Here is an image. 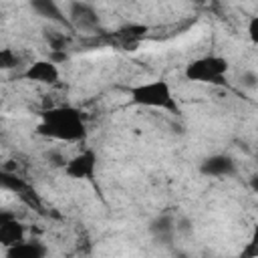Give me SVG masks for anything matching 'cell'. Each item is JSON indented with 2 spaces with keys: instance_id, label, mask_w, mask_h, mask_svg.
I'll use <instances>...</instances> for the list:
<instances>
[{
  "instance_id": "obj_3",
  "label": "cell",
  "mask_w": 258,
  "mask_h": 258,
  "mask_svg": "<svg viewBox=\"0 0 258 258\" xmlns=\"http://www.w3.org/2000/svg\"><path fill=\"white\" fill-rule=\"evenodd\" d=\"M230 71V62L228 58L220 56V54H204L198 58H191L185 69L183 75L187 81L191 83H208V85H224L226 75Z\"/></svg>"
},
{
  "instance_id": "obj_8",
  "label": "cell",
  "mask_w": 258,
  "mask_h": 258,
  "mask_svg": "<svg viewBox=\"0 0 258 258\" xmlns=\"http://www.w3.org/2000/svg\"><path fill=\"white\" fill-rule=\"evenodd\" d=\"M30 8H32L38 16H42V18L54 22V24L71 26V24H69V18H67L64 12L60 10V6L56 4V0H30Z\"/></svg>"
},
{
  "instance_id": "obj_1",
  "label": "cell",
  "mask_w": 258,
  "mask_h": 258,
  "mask_svg": "<svg viewBox=\"0 0 258 258\" xmlns=\"http://www.w3.org/2000/svg\"><path fill=\"white\" fill-rule=\"evenodd\" d=\"M87 133L85 117L73 105H56L44 109L36 125V135L62 143H81L87 139Z\"/></svg>"
},
{
  "instance_id": "obj_5",
  "label": "cell",
  "mask_w": 258,
  "mask_h": 258,
  "mask_svg": "<svg viewBox=\"0 0 258 258\" xmlns=\"http://www.w3.org/2000/svg\"><path fill=\"white\" fill-rule=\"evenodd\" d=\"M22 79L38 85H56L60 81V69L50 58H38L26 67V71L22 73Z\"/></svg>"
},
{
  "instance_id": "obj_6",
  "label": "cell",
  "mask_w": 258,
  "mask_h": 258,
  "mask_svg": "<svg viewBox=\"0 0 258 258\" xmlns=\"http://www.w3.org/2000/svg\"><path fill=\"white\" fill-rule=\"evenodd\" d=\"M69 24L79 30H95L99 26V14L91 2L85 0H71L69 4Z\"/></svg>"
},
{
  "instance_id": "obj_20",
  "label": "cell",
  "mask_w": 258,
  "mask_h": 258,
  "mask_svg": "<svg viewBox=\"0 0 258 258\" xmlns=\"http://www.w3.org/2000/svg\"><path fill=\"white\" fill-rule=\"evenodd\" d=\"M85 2H89V0H85Z\"/></svg>"
},
{
  "instance_id": "obj_2",
  "label": "cell",
  "mask_w": 258,
  "mask_h": 258,
  "mask_svg": "<svg viewBox=\"0 0 258 258\" xmlns=\"http://www.w3.org/2000/svg\"><path fill=\"white\" fill-rule=\"evenodd\" d=\"M127 95L133 105L147 107V109H161L171 115L179 113V103L173 95L171 85L165 79H151V81L137 83L129 87Z\"/></svg>"
},
{
  "instance_id": "obj_10",
  "label": "cell",
  "mask_w": 258,
  "mask_h": 258,
  "mask_svg": "<svg viewBox=\"0 0 258 258\" xmlns=\"http://www.w3.org/2000/svg\"><path fill=\"white\" fill-rule=\"evenodd\" d=\"M149 234L161 242V244H169L173 240L175 232V220L171 216H157L151 224H149Z\"/></svg>"
},
{
  "instance_id": "obj_15",
  "label": "cell",
  "mask_w": 258,
  "mask_h": 258,
  "mask_svg": "<svg viewBox=\"0 0 258 258\" xmlns=\"http://www.w3.org/2000/svg\"><path fill=\"white\" fill-rule=\"evenodd\" d=\"M46 40H48V46L52 50H64L67 48V42H69V38L64 34H54V32L46 34Z\"/></svg>"
},
{
  "instance_id": "obj_12",
  "label": "cell",
  "mask_w": 258,
  "mask_h": 258,
  "mask_svg": "<svg viewBox=\"0 0 258 258\" xmlns=\"http://www.w3.org/2000/svg\"><path fill=\"white\" fill-rule=\"evenodd\" d=\"M147 32H149V26L139 24V22H131V24L121 26L115 34H117V38H119V40H123V42L129 46V44H137V42H139Z\"/></svg>"
},
{
  "instance_id": "obj_17",
  "label": "cell",
  "mask_w": 258,
  "mask_h": 258,
  "mask_svg": "<svg viewBox=\"0 0 258 258\" xmlns=\"http://www.w3.org/2000/svg\"><path fill=\"white\" fill-rule=\"evenodd\" d=\"M248 36L252 44H258V16H252L248 22Z\"/></svg>"
},
{
  "instance_id": "obj_16",
  "label": "cell",
  "mask_w": 258,
  "mask_h": 258,
  "mask_svg": "<svg viewBox=\"0 0 258 258\" xmlns=\"http://www.w3.org/2000/svg\"><path fill=\"white\" fill-rule=\"evenodd\" d=\"M242 87H246V89H256L258 87V75H256V71L242 73Z\"/></svg>"
},
{
  "instance_id": "obj_7",
  "label": "cell",
  "mask_w": 258,
  "mask_h": 258,
  "mask_svg": "<svg viewBox=\"0 0 258 258\" xmlns=\"http://www.w3.org/2000/svg\"><path fill=\"white\" fill-rule=\"evenodd\" d=\"M200 173L206 177H230L236 173V161L228 153H214L202 159Z\"/></svg>"
},
{
  "instance_id": "obj_18",
  "label": "cell",
  "mask_w": 258,
  "mask_h": 258,
  "mask_svg": "<svg viewBox=\"0 0 258 258\" xmlns=\"http://www.w3.org/2000/svg\"><path fill=\"white\" fill-rule=\"evenodd\" d=\"M46 159L50 161V165H54V167H62L64 165V157L58 153V151H50V153H46Z\"/></svg>"
},
{
  "instance_id": "obj_9",
  "label": "cell",
  "mask_w": 258,
  "mask_h": 258,
  "mask_svg": "<svg viewBox=\"0 0 258 258\" xmlns=\"http://www.w3.org/2000/svg\"><path fill=\"white\" fill-rule=\"evenodd\" d=\"M46 246L40 244V242H26V240H20L12 246L6 248V256L8 258H42L46 256Z\"/></svg>"
},
{
  "instance_id": "obj_19",
  "label": "cell",
  "mask_w": 258,
  "mask_h": 258,
  "mask_svg": "<svg viewBox=\"0 0 258 258\" xmlns=\"http://www.w3.org/2000/svg\"><path fill=\"white\" fill-rule=\"evenodd\" d=\"M2 125H4V121H2V117H0V133H2Z\"/></svg>"
},
{
  "instance_id": "obj_4",
  "label": "cell",
  "mask_w": 258,
  "mask_h": 258,
  "mask_svg": "<svg viewBox=\"0 0 258 258\" xmlns=\"http://www.w3.org/2000/svg\"><path fill=\"white\" fill-rule=\"evenodd\" d=\"M62 169L71 179H93L97 171V153L93 149H83L81 153L67 159Z\"/></svg>"
},
{
  "instance_id": "obj_14",
  "label": "cell",
  "mask_w": 258,
  "mask_h": 258,
  "mask_svg": "<svg viewBox=\"0 0 258 258\" xmlns=\"http://www.w3.org/2000/svg\"><path fill=\"white\" fill-rule=\"evenodd\" d=\"M18 64H20V56L12 48H8V46L0 48V71H12Z\"/></svg>"
},
{
  "instance_id": "obj_11",
  "label": "cell",
  "mask_w": 258,
  "mask_h": 258,
  "mask_svg": "<svg viewBox=\"0 0 258 258\" xmlns=\"http://www.w3.org/2000/svg\"><path fill=\"white\" fill-rule=\"evenodd\" d=\"M24 236H26V228L16 218L6 220V222H0V244L4 248L12 246V244H16L20 240H24Z\"/></svg>"
},
{
  "instance_id": "obj_13",
  "label": "cell",
  "mask_w": 258,
  "mask_h": 258,
  "mask_svg": "<svg viewBox=\"0 0 258 258\" xmlns=\"http://www.w3.org/2000/svg\"><path fill=\"white\" fill-rule=\"evenodd\" d=\"M0 187L12 189V191H26V183L22 181V177L16 175V171H8V169H0Z\"/></svg>"
}]
</instances>
